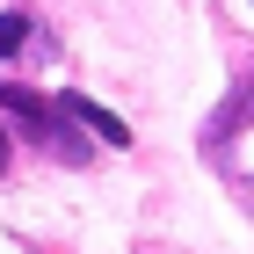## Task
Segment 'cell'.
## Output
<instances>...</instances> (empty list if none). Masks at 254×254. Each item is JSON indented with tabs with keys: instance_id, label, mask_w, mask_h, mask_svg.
<instances>
[{
	"instance_id": "1",
	"label": "cell",
	"mask_w": 254,
	"mask_h": 254,
	"mask_svg": "<svg viewBox=\"0 0 254 254\" xmlns=\"http://www.w3.org/2000/svg\"><path fill=\"white\" fill-rule=\"evenodd\" d=\"M0 117H15L22 131L37 138V145H51V153H59V160H73V167H80L87 153H95V145H87V138H80L73 124H65V109H59V102L29 95V87H7V80H0Z\"/></svg>"
},
{
	"instance_id": "2",
	"label": "cell",
	"mask_w": 254,
	"mask_h": 254,
	"mask_svg": "<svg viewBox=\"0 0 254 254\" xmlns=\"http://www.w3.org/2000/svg\"><path fill=\"white\" fill-rule=\"evenodd\" d=\"M59 109H65V124H87L102 145H131V124H124L117 109H102L95 95H59Z\"/></svg>"
},
{
	"instance_id": "3",
	"label": "cell",
	"mask_w": 254,
	"mask_h": 254,
	"mask_svg": "<svg viewBox=\"0 0 254 254\" xmlns=\"http://www.w3.org/2000/svg\"><path fill=\"white\" fill-rule=\"evenodd\" d=\"M29 29H37L29 15H0V59H15L22 44H29Z\"/></svg>"
},
{
	"instance_id": "4",
	"label": "cell",
	"mask_w": 254,
	"mask_h": 254,
	"mask_svg": "<svg viewBox=\"0 0 254 254\" xmlns=\"http://www.w3.org/2000/svg\"><path fill=\"white\" fill-rule=\"evenodd\" d=\"M247 117H254V95H247V102H225V109H218V124H211V138H225L233 124H247Z\"/></svg>"
},
{
	"instance_id": "5",
	"label": "cell",
	"mask_w": 254,
	"mask_h": 254,
	"mask_svg": "<svg viewBox=\"0 0 254 254\" xmlns=\"http://www.w3.org/2000/svg\"><path fill=\"white\" fill-rule=\"evenodd\" d=\"M7 160H15V138H7V124H0V175H7Z\"/></svg>"
}]
</instances>
